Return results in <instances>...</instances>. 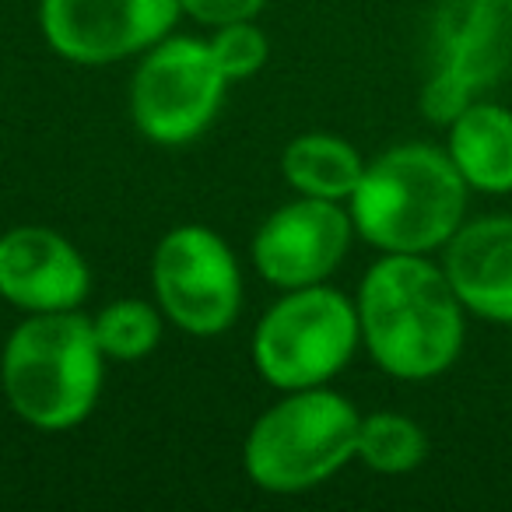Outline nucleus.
I'll return each mask as SVG.
<instances>
[{"label":"nucleus","mask_w":512,"mask_h":512,"mask_svg":"<svg viewBox=\"0 0 512 512\" xmlns=\"http://www.w3.org/2000/svg\"><path fill=\"white\" fill-rule=\"evenodd\" d=\"M355 306L369 358L404 383L446 376L467 341V309L428 256L383 253L365 271Z\"/></svg>","instance_id":"1"},{"label":"nucleus","mask_w":512,"mask_h":512,"mask_svg":"<svg viewBox=\"0 0 512 512\" xmlns=\"http://www.w3.org/2000/svg\"><path fill=\"white\" fill-rule=\"evenodd\" d=\"M470 186L446 148L407 141L365 162L348 200L355 232L379 253L432 256L467 221Z\"/></svg>","instance_id":"2"},{"label":"nucleus","mask_w":512,"mask_h":512,"mask_svg":"<svg viewBox=\"0 0 512 512\" xmlns=\"http://www.w3.org/2000/svg\"><path fill=\"white\" fill-rule=\"evenodd\" d=\"M106 351L78 309L32 313L0 351V386L11 411L39 432H67L99 404Z\"/></svg>","instance_id":"3"},{"label":"nucleus","mask_w":512,"mask_h":512,"mask_svg":"<svg viewBox=\"0 0 512 512\" xmlns=\"http://www.w3.org/2000/svg\"><path fill=\"white\" fill-rule=\"evenodd\" d=\"M358 428L362 414L341 393L327 386L288 390L253 421L242 463L256 488L302 495L355 460Z\"/></svg>","instance_id":"4"},{"label":"nucleus","mask_w":512,"mask_h":512,"mask_svg":"<svg viewBox=\"0 0 512 512\" xmlns=\"http://www.w3.org/2000/svg\"><path fill=\"white\" fill-rule=\"evenodd\" d=\"M362 344L358 306L327 285L288 288L256 323L253 362L274 390H309L334 379Z\"/></svg>","instance_id":"5"},{"label":"nucleus","mask_w":512,"mask_h":512,"mask_svg":"<svg viewBox=\"0 0 512 512\" xmlns=\"http://www.w3.org/2000/svg\"><path fill=\"white\" fill-rule=\"evenodd\" d=\"M512 67V0H446L432 25L421 113L446 127Z\"/></svg>","instance_id":"6"},{"label":"nucleus","mask_w":512,"mask_h":512,"mask_svg":"<svg viewBox=\"0 0 512 512\" xmlns=\"http://www.w3.org/2000/svg\"><path fill=\"white\" fill-rule=\"evenodd\" d=\"M228 78L200 39L165 36L144 53L130 81L134 127L162 148H179L204 134L225 99Z\"/></svg>","instance_id":"7"},{"label":"nucleus","mask_w":512,"mask_h":512,"mask_svg":"<svg viewBox=\"0 0 512 512\" xmlns=\"http://www.w3.org/2000/svg\"><path fill=\"white\" fill-rule=\"evenodd\" d=\"M151 288L165 320L193 337L225 334L242 309V271L228 242L207 225H179L151 256Z\"/></svg>","instance_id":"8"},{"label":"nucleus","mask_w":512,"mask_h":512,"mask_svg":"<svg viewBox=\"0 0 512 512\" xmlns=\"http://www.w3.org/2000/svg\"><path fill=\"white\" fill-rule=\"evenodd\" d=\"M179 15V0H39V29L50 50L85 67L151 50Z\"/></svg>","instance_id":"9"},{"label":"nucleus","mask_w":512,"mask_h":512,"mask_svg":"<svg viewBox=\"0 0 512 512\" xmlns=\"http://www.w3.org/2000/svg\"><path fill=\"white\" fill-rule=\"evenodd\" d=\"M355 221L337 200L299 197L278 207L253 235V267L274 288L323 285L351 249Z\"/></svg>","instance_id":"10"},{"label":"nucleus","mask_w":512,"mask_h":512,"mask_svg":"<svg viewBox=\"0 0 512 512\" xmlns=\"http://www.w3.org/2000/svg\"><path fill=\"white\" fill-rule=\"evenodd\" d=\"M92 274L67 235L46 225H18L0 235V295L25 313L78 309Z\"/></svg>","instance_id":"11"},{"label":"nucleus","mask_w":512,"mask_h":512,"mask_svg":"<svg viewBox=\"0 0 512 512\" xmlns=\"http://www.w3.org/2000/svg\"><path fill=\"white\" fill-rule=\"evenodd\" d=\"M439 264L467 316L512 327V214L463 221Z\"/></svg>","instance_id":"12"},{"label":"nucleus","mask_w":512,"mask_h":512,"mask_svg":"<svg viewBox=\"0 0 512 512\" xmlns=\"http://www.w3.org/2000/svg\"><path fill=\"white\" fill-rule=\"evenodd\" d=\"M446 155L474 193H512V109L477 99L446 123Z\"/></svg>","instance_id":"13"},{"label":"nucleus","mask_w":512,"mask_h":512,"mask_svg":"<svg viewBox=\"0 0 512 512\" xmlns=\"http://www.w3.org/2000/svg\"><path fill=\"white\" fill-rule=\"evenodd\" d=\"M281 172L299 190V197L320 200H351L355 186L362 183L365 158L344 137L334 134H302L288 141L281 155Z\"/></svg>","instance_id":"14"},{"label":"nucleus","mask_w":512,"mask_h":512,"mask_svg":"<svg viewBox=\"0 0 512 512\" xmlns=\"http://www.w3.org/2000/svg\"><path fill=\"white\" fill-rule=\"evenodd\" d=\"M428 456V435L414 418L397 411H376L365 414L358 428V449L355 460H362L376 474H411L425 463Z\"/></svg>","instance_id":"15"},{"label":"nucleus","mask_w":512,"mask_h":512,"mask_svg":"<svg viewBox=\"0 0 512 512\" xmlns=\"http://www.w3.org/2000/svg\"><path fill=\"white\" fill-rule=\"evenodd\" d=\"M162 309L148 306L141 299H120L99 309L92 320L95 341L106 351V358L116 362H137V358L151 355L162 341Z\"/></svg>","instance_id":"16"},{"label":"nucleus","mask_w":512,"mask_h":512,"mask_svg":"<svg viewBox=\"0 0 512 512\" xmlns=\"http://www.w3.org/2000/svg\"><path fill=\"white\" fill-rule=\"evenodd\" d=\"M207 50H211L214 64H218V71L228 81L253 78L267 64V57H271V43H267L264 29L253 25V18L249 22L218 25L214 36L207 39Z\"/></svg>","instance_id":"17"},{"label":"nucleus","mask_w":512,"mask_h":512,"mask_svg":"<svg viewBox=\"0 0 512 512\" xmlns=\"http://www.w3.org/2000/svg\"><path fill=\"white\" fill-rule=\"evenodd\" d=\"M183 15H190L200 25H232V22H249L264 11L267 0H179Z\"/></svg>","instance_id":"18"}]
</instances>
